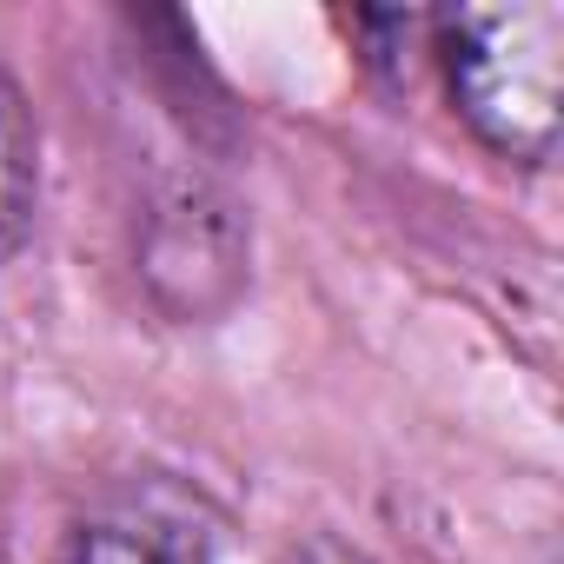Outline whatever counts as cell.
Returning a JSON list of instances; mask_svg holds the SVG:
<instances>
[{"label": "cell", "mask_w": 564, "mask_h": 564, "mask_svg": "<svg viewBox=\"0 0 564 564\" xmlns=\"http://www.w3.org/2000/svg\"><path fill=\"white\" fill-rule=\"evenodd\" d=\"M432 61L458 120L518 166H544L564 133V8L505 0V8L432 14Z\"/></svg>", "instance_id": "cell-1"}, {"label": "cell", "mask_w": 564, "mask_h": 564, "mask_svg": "<svg viewBox=\"0 0 564 564\" xmlns=\"http://www.w3.org/2000/svg\"><path fill=\"white\" fill-rule=\"evenodd\" d=\"M47 564H213V531L173 491H120L74 518Z\"/></svg>", "instance_id": "cell-2"}, {"label": "cell", "mask_w": 564, "mask_h": 564, "mask_svg": "<svg viewBox=\"0 0 564 564\" xmlns=\"http://www.w3.org/2000/svg\"><path fill=\"white\" fill-rule=\"evenodd\" d=\"M147 279L160 286V300L173 313H206L213 300L232 293L239 279V226L219 199H206L199 186L166 199L153 213L147 232Z\"/></svg>", "instance_id": "cell-3"}, {"label": "cell", "mask_w": 564, "mask_h": 564, "mask_svg": "<svg viewBox=\"0 0 564 564\" xmlns=\"http://www.w3.org/2000/svg\"><path fill=\"white\" fill-rule=\"evenodd\" d=\"M34 193H41V133H34V113H28L21 87L0 67V259L28 239Z\"/></svg>", "instance_id": "cell-4"}, {"label": "cell", "mask_w": 564, "mask_h": 564, "mask_svg": "<svg viewBox=\"0 0 564 564\" xmlns=\"http://www.w3.org/2000/svg\"><path fill=\"white\" fill-rule=\"evenodd\" d=\"M286 564H366V557H359V551H339V544H326V538H319V544H306V551H293Z\"/></svg>", "instance_id": "cell-5"}]
</instances>
